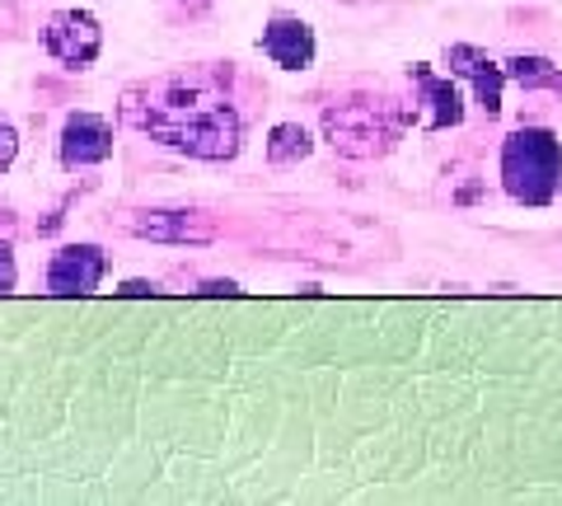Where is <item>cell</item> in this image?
<instances>
[{"label": "cell", "instance_id": "6", "mask_svg": "<svg viewBox=\"0 0 562 506\" xmlns=\"http://www.w3.org/2000/svg\"><path fill=\"white\" fill-rule=\"evenodd\" d=\"M103 272H109V254L99 244H66L47 263V295H94Z\"/></svg>", "mask_w": 562, "mask_h": 506}, {"label": "cell", "instance_id": "15", "mask_svg": "<svg viewBox=\"0 0 562 506\" xmlns=\"http://www.w3.org/2000/svg\"><path fill=\"white\" fill-rule=\"evenodd\" d=\"M117 295H160V286L155 282H140V277H132V282H122V291Z\"/></svg>", "mask_w": 562, "mask_h": 506}, {"label": "cell", "instance_id": "7", "mask_svg": "<svg viewBox=\"0 0 562 506\" xmlns=\"http://www.w3.org/2000/svg\"><path fill=\"white\" fill-rule=\"evenodd\" d=\"M132 235L150 244H211L216 239V221L206 212H188V206H155V212H136Z\"/></svg>", "mask_w": 562, "mask_h": 506}, {"label": "cell", "instance_id": "13", "mask_svg": "<svg viewBox=\"0 0 562 506\" xmlns=\"http://www.w3.org/2000/svg\"><path fill=\"white\" fill-rule=\"evenodd\" d=\"M14 155H20V132H14L10 122H0V173L14 165Z\"/></svg>", "mask_w": 562, "mask_h": 506}, {"label": "cell", "instance_id": "2", "mask_svg": "<svg viewBox=\"0 0 562 506\" xmlns=\"http://www.w3.org/2000/svg\"><path fill=\"white\" fill-rule=\"evenodd\" d=\"M502 188L525 206H549L562 193V142L549 127H516L502 142Z\"/></svg>", "mask_w": 562, "mask_h": 506}, {"label": "cell", "instance_id": "12", "mask_svg": "<svg viewBox=\"0 0 562 506\" xmlns=\"http://www.w3.org/2000/svg\"><path fill=\"white\" fill-rule=\"evenodd\" d=\"M310 150H314V142H310V132L301 127V122H277V127L268 132V165H277V169L301 165Z\"/></svg>", "mask_w": 562, "mask_h": 506}, {"label": "cell", "instance_id": "9", "mask_svg": "<svg viewBox=\"0 0 562 506\" xmlns=\"http://www.w3.org/2000/svg\"><path fill=\"white\" fill-rule=\"evenodd\" d=\"M113 155V122L99 113H70L61 127V165L66 169H90Z\"/></svg>", "mask_w": 562, "mask_h": 506}, {"label": "cell", "instance_id": "5", "mask_svg": "<svg viewBox=\"0 0 562 506\" xmlns=\"http://www.w3.org/2000/svg\"><path fill=\"white\" fill-rule=\"evenodd\" d=\"M408 80H413V90H417L413 117H417L422 132L460 127V122H464V99H460V90H454L450 76H436L427 61H413V66H408Z\"/></svg>", "mask_w": 562, "mask_h": 506}, {"label": "cell", "instance_id": "4", "mask_svg": "<svg viewBox=\"0 0 562 506\" xmlns=\"http://www.w3.org/2000/svg\"><path fill=\"white\" fill-rule=\"evenodd\" d=\"M43 47L61 66H70V71H85L103 47V29H99V20L90 10H57L43 29Z\"/></svg>", "mask_w": 562, "mask_h": 506}, {"label": "cell", "instance_id": "16", "mask_svg": "<svg viewBox=\"0 0 562 506\" xmlns=\"http://www.w3.org/2000/svg\"><path fill=\"white\" fill-rule=\"evenodd\" d=\"M202 295H239V282H231V277L225 282H202Z\"/></svg>", "mask_w": 562, "mask_h": 506}, {"label": "cell", "instance_id": "11", "mask_svg": "<svg viewBox=\"0 0 562 506\" xmlns=\"http://www.w3.org/2000/svg\"><path fill=\"white\" fill-rule=\"evenodd\" d=\"M506 76H512L520 90H553L562 94V66H553L549 57H535V52H516L506 61Z\"/></svg>", "mask_w": 562, "mask_h": 506}, {"label": "cell", "instance_id": "3", "mask_svg": "<svg viewBox=\"0 0 562 506\" xmlns=\"http://www.w3.org/2000/svg\"><path fill=\"white\" fill-rule=\"evenodd\" d=\"M324 142L342 160H380L398 142V117L380 99H347L324 109Z\"/></svg>", "mask_w": 562, "mask_h": 506}, {"label": "cell", "instance_id": "10", "mask_svg": "<svg viewBox=\"0 0 562 506\" xmlns=\"http://www.w3.org/2000/svg\"><path fill=\"white\" fill-rule=\"evenodd\" d=\"M262 52H268L281 71H305L314 61V29L301 14H277V20L262 29Z\"/></svg>", "mask_w": 562, "mask_h": 506}, {"label": "cell", "instance_id": "14", "mask_svg": "<svg viewBox=\"0 0 562 506\" xmlns=\"http://www.w3.org/2000/svg\"><path fill=\"white\" fill-rule=\"evenodd\" d=\"M14 282H20V268H14V254L10 244H0V295H10Z\"/></svg>", "mask_w": 562, "mask_h": 506}, {"label": "cell", "instance_id": "1", "mask_svg": "<svg viewBox=\"0 0 562 506\" xmlns=\"http://www.w3.org/2000/svg\"><path fill=\"white\" fill-rule=\"evenodd\" d=\"M117 117L127 127L146 132L150 142L206 165L235 160L244 142V122L235 113L231 94H225V85L211 71H179V76L132 85L117 103Z\"/></svg>", "mask_w": 562, "mask_h": 506}, {"label": "cell", "instance_id": "17", "mask_svg": "<svg viewBox=\"0 0 562 506\" xmlns=\"http://www.w3.org/2000/svg\"><path fill=\"white\" fill-rule=\"evenodd\" d=\"M179 5H183V10H206L211 0H179Z\"/></svg>", "mask_w": 562, "mask_h": 506}, {"label": "cell", "instance_id": "8", "mask_svg": "<svg viewBox=\"0 0 562 506\" xmlns=\"http://www.w3.org/2000/svg\"><path fill=\"white\" fill-rule=\"evenodd\" d=\"M446 66H450V76H464L473 85L479 109L487 117L502 113V90H506V80H512V76H506V66H497L483 47H473V43H450L446 47Z\"/></svg>", "mask_w": 562, "mask_h": 506}]
</instances>
